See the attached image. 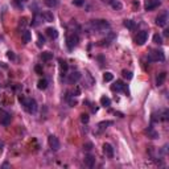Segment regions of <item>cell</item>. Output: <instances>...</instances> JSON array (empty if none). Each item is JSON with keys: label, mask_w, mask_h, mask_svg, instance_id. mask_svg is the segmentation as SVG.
Returning a JSON list of instances; mask_svg holds the SVG:
<instances>
[{"label": "cell", "mask_w": 169, "mask_h": 169, "mask_svg": "<svg viewBox=\"0 0 169 169\" xmlns=\"http://www.w3.org/2000/svg\"><path fill=\"white\" fill-rule=\"evenodd\" d=\"M103 153H104L108 158H112V157H114V148H112L111 144H108V143H104V144H103Z\"/></svg>", "instance_id": "cell-12"}, {"label": "cell", "mask_w": 169, "mask_h": 169, "mask_svg": "<svg viewBox=\"0 0 169 169\" xmlns=\"http://www.w3.org/2000/svg\"><path fill=\"white\" fill-rule=\"evenodd\" d=\"M68 101H69V104H70L71 107H74V106L77 104V101H75L74 98H70V95H69V97H68Z\"/></svg>", "instance_id": "cell-36"}, {"label": "cell", "mask_w": 169, "mask_h": 169, "mask_svg": "<svg viewBox=\"0 0 169 169\" xmlns=\"http://www.w3.org/2000/svg\"><path fill=\"white\" fill-rule=\"evenodd\" d=\"M89 25H90L92 32H97V33H103V32L110 29V23H108L107 20H102V19L91 20Z\"/></svg>", "instance_id": "cell-2"}, {"label": "cell", "mask_w": 169, "mask_h": 169, "mask_svg": "<svg viewBox=\"0 0 169 169\" xmlns=\"http://www.w3.org/2000/svg\"><path fill=\"white\" fill-rule=\"evenodd\" d=\"M59 69H61V75L62 77H65L66 74H68V69H69V65L66 61H59Z\"/></svg>", "instance_id": "cell-18"}, {"label": "cell", "mask_w": 169, "mask_h": 169, "mask_svg": "<svg viewBox=\"0 0 169 169\" xmlns=\"http://www.w3.org/2000/svg\"><path fill=\"white\" fill-rule=\"evenodd\" d=\"M48 143H49V147H50L53 151H58L59 148H61V143H59L58 137L54 136V135H50V136L48 137Z\"/></svg>", "instance_id": "cell-7"}, {"label": "cell", "mask_w": 169, "mask_h": 169, "mask_svg": "<svg viewBox=\"0 0 169 169\" xmlns=\"http://www.w3.org/2000/svg\"><path fill=\"white\" fill-rule=\"evenodd\" d=\"M124 26L125 28H128V29H135L136 28V24H135V21H132V20H125Z\"/></svg>", "instance_id": "cell-27"}, {"label": "cell", "mask_w": 169, "mask_h": 169, "mask_svg": "<svg viewBox=\"0 0 169 169\" xmlns=\"http://www.w3.org/2000/svg\"><path fill=\"white\" fill-rule=\"evenodd\" d=\"M20 2H21V3H25V2H28V0H20Z\"/></svg>", "instance_id": "cell-40"}, {"label": "cell", "mask_w": 169, "mask_h": 169, "mask_svg": "<svg viewBox=\"0 0 169 169\" xmlns=\"http://www.w3.org/2000/svg\"><path fill=\"white\" fill-rule=\"evenodd\" d=\"M52 58H53V53H50V52H42L41 53V59L42 61L48 62V61H50Z\"/></svg>", "instance_id": "cell-24"}, {"label": "cell", "mask_w": 169, "mask_h": 169, "mask_svg": "<svg viewBox=\"0 0 169 169\" xmlns=\"http://www.w3.org/2000/svg\"><path fill=\"white\" fill-rule=\"evenodd\" d=\"M148 61L151 62H164L165 54L163 50H151L148 53Z\"/></svg>", "instance_id": "cell-3"}, {"label": "cell", "mask_w": 169, "mask_h": 169, "mask_svg": "<svg viewBox=\"0 0 169 169\" xmlns=\"http://www.w3.org/2000/svg\"><path fill=\"white\" fill-rule=\"evenodd\" d=\"M89 120H90V118H89L87 114H82V115H81V122H82L83 124H87Z\"/></svg>", "instance_id": "cell-31"}, {"label": "cell", "mask_w": 169, "mask_h": 169, "mask_svg": "<svg viewBox=\"0 0 169 169\" xmlns=\"http://www.w3.org/2000/svg\"><path fill=\"white\" fill-rule=\"evenodd\" d=\"M114 33H110V35H108V37H106L104 40H102V41H99V45L101 46H108L111 44V41L112 40H114Z\"/></svg>", "instance_id": "cell-19"}, {"label": "cell", "mask_w": 169, "mask_h": 169, "mask_svg": "<svg viewBox=\"0 0 169 169\" xmlns=\"http://www.w3.org/2000/svg\"><path fill=\"white\" fill-rule=\"evenodd\" d=\"M35 70H36V73H38V74H42V68H41V66H40V65H37V66H36V68H35Z\"/></svg>", "instance_id": "cell-38"}, {"label": "cell", "mask_w": 169, "mask_h": 169, "mask_svg": "<svg viewBox=\"0 0 169 169\" xmlns=\"http://www.w3.org/2000/svg\"><path fill=\"white\" fill-rule=\"evenodd\" d=\"M73 4L75 7H82L85 4V0H73Z\"/></svg>", "instance_id": "cell-34"}, {"label": "cell", "mask_w": 169, "mask_h": 169, "mask_svg": "<svg viewBox=\"0 0 169 169\" xmlns=\"http://www.w3.org/2000/svg\"><path fill=\"white\" fill-rule=\"evenodd\" d=\"M44 44H45V38L42 37L41 35H38V38H37V46H38V48H42V46H44Z\"/></svg>", "instance_id": "cell-30"}, {"label": "cell", "mask_w": 169, "mask_h": 169, "mask_svg": "<svg viewBox=\"0 0 169 169\" xmlns=\"http://www.w3.org/2000/svg\"><path fill=\"white\" fill-rule=\"evenodd\" d=\"M122 74H123V77L127 78V79H132V77H134V75H132V73L127 71V70H123V71H122Z\"/></svg>", "instance_id": "cell-32"}, {"label": "cell", "mask_w": 169, "mask_h": 169, "mask_svg": "<svg viewBox=\"0 0 169 169\" xmlns=\"http://www.w3.org/2000/svg\"><path fill=\"white\" fill-rule=\"evenodd\" d=\"M147 40H148V32H145V31H141V32H139L137 35H136V37H135V42H136L137 45H144L145 42H147Z\"/></svg>", "instance_id": "cell-9"}, {"label": "cell", "mask_w": 169, "mask_h": 169, "mask_svg": "<svg viewBox=\"0 0 169 169\" xmlns=\"http://www.w3.org/2000/svg\"><path fill=\"white\" fill-rule=\"evenodd\" d=\"M46 36H48L49 38H57L58 37V32H57V29H54V28H46Z\"/></svg>", "instance_id": "cell-16"}, {"label": "cell", "mask_w": 169, "mask_h": 169, "mask_svg": "<svg viewBox=\"0 0 169 169\" xmlns=\"http://www.w3.org/2000/svg\"><path fill=\"white\" fill-rule=\"evenodd\" d=\"M78 42H79V37H78L77 33H71V35H69L68 38H66V45H68L69 50H73V49L78 45Z\"/></svg>", "instance_id": "cell-4"}, {"label": "cell", "mask_w": 169, "mask_h": 169, "mask_svg": "<svg viewBox=\"0 0 169 169\" xmlns=\"http://www.w3.org/2000/svg\"><path fill=\"white\" fill-rule=\"evenodd\" d=\"M83 149H86V151H91V149H92V144H91V143H86V144H83Z\"/></svg>", "instance_id": "cell-37"}, {"label": "cell", "mask_w": 169, "mask_h": 169, "mask_svg": "<svg viewBox=\"0 0 169 169\" xmlns=\"http://www.w3.org/2000/svg\"><path fill=\"white\" fill-rule=\"evenodd\" d=\"M112 122L111 120H107V122H101L98 125H97V132L98 134H101V132H103L106 128H107V125H111Z\"/></svg>", "instance_id": "cell-15"}, {"label": "cell", "mask_w": 169, "mask_h": 169, "mask_svg": "<svg viewBox=\"0 0 169 169\" xmlns=\"http://www.w3.org/2000/svg\"><path fill=\"white\" fill-rule=\"evenodd\" d=\"M167 24H168V11H163L156 17V25L164 28V26H167Z\"/></svg>", "instance_id": "cell-6"}, {"label": "cell", "mask_w": 169, "mask_h": 169, "mask_svg": "<svg viewBox=\"0 0 169 169\" xmlns=\"http://www.w3.org/2000/svg\"><path fill=\"white\" fill-rule=\"evenodd\" d=\"M153 42L157 45H163V37L160 35H155L153 36Z\"/></svg>", "instance_id": "cell-28"}, {"label": "cell", "mask_w": 169, "mask_h": 169, "mask_svg": "<svg viewBox=\"0 0 169 169\" xmlns=\"http://www.w3.org/2000/svg\"><path fill=\"white\" fill-rule=\"evenodd\" d=\"M101 106H103V107H110L111 106V99L108 97H106V95H103V97L101 98Z\"/></svg>", "instance_id": "cell-22"}, {"label": "cell", "mask_w": 169, "mask_h": 169, "mask_svg": "<svg viewBox=\"0 0 169 169\" xmlns=\"http://www.w3.org/2000/svg\"><path fill=\"white\" fill-rule=\"evenodd\" d=\"M82 77V74L79 73L78 70H75V71H71L70 74H68V82L70 85H74V83H77V82L81 79Z\"/></svg>", "instance_id": "cell-10"}, {"label": "cell", "mask_w": 169, "mask_h": 169, "mask_svg": "<svg viewBox=\"0 0 169 169\" xmlns=\"http://www.w3.org/2000/svg\"><path fill=\"white\" fill-rule=\"evenodd\" d=\"M21 38H23V42H24V44H28L32 40V33L29 31H24L21 33Z\"/></svg>", "instance_id": "cell-20"}, {"label": "cell", "mask_w": 169, "mask_h": 169, "mask_svg": "<svg viewBox=\"0 0 169 169\" xmlns=\"http://www.w3.org/2000/svg\"><path fill=\"white\" fill-rule=\"evenodd\" d=\"M111 90L112 91H124V92H127V86L124 85V82H122V81H116L114 85L111 86Z\"/></svg>", "instance_id": "cell-11"}, {"label": "cell", "mask_w": 169, "mask_h": 169, "mask_svg": "<svg viewBox=\"0 0 169 169\" xmlns=\"http://www.w3.org/2000/svg\"><path fill=\"white\" fill-rule=\"evenodd\" d=\"M44 3L49 8H56V7H58V0H44Z\"/></svg>", "instance_id": "cell-25"}, {"label": "cell", "mask_w": 169, "mask_h": 169, "mask_svg": "<svg viewBox=\"0 0 169 169\" xmlns=\"http://www.w3.org/2000/svg\"><path fill=\"white\" fill-rule=\"evenodd\" d=\"M19 102L21 103L23 108H24L28 114H36V112H37V108H38L37 107V102H36L33 98L20 95V97H19Z\"/></svg>", "instance_id": "cell-1"}, {"label": "cell", "mask_w": 169, "mask_h": 169, "mask_svg": "<svg viewBox=\"0 0 169 169\" xmlns=\"http://www.w3.org/2000/svg\"><path fill=\"white\" fill-rule=\"evenodd\" d=\"M48 81H46L45 78H42V79H40V81L37 82V87L40 89V90H46V87H48Z\"/></svg>", "instance_id": "cell-23"}, {"label": "cell", "mask_w": 169, "mask_h": 169, "mask_svg": "<svg viewBox=\"0 0 169 169\" xmlns=\"http://www.w3.org/2000/svg\"><path fill=\"white\" fill-rule=\"evenodd\" d=\"M7 57H8L9 59H11V61H15V59H16V56H15V53H13V52H11V50H9L8 53H7Z\"/></svg>", "instance_id": "cell-35"}, {"label": "cell", "mask_w": 169, "mask_h": 169, "mask_svg": "<svg viewBox=\"0 0 169 169\" xmlns=\"http://www.w3.org/2000/svg\"><path fill=\"white\" fill-rule=\"evenodd\" d=\"M112 79H114V74L110 71H106L104 74H103V81L104 82H111Z\"/></svg>", "instance_id": "cell-26"}, {"label": "cell", "mask_w": 169, "mask_h": 169, "mask_svg": "<svg viewBox=\"0 0 169 169\" xmlns=\"http://www.w3.org/2000/svg\"><path fill=\"white\" fill-rule=\"evenodd\" d=\"M12 120V116L9 112H7L5 110L0 108V124L2 125H9Z\"/></svg>", "instance_id": "cell-5"}, {"label": "cell", "mask_w": 169, "mask_h": 169, "mask_svg": "<svg viewBox=\"0 0 169 169\" xmlns=\"http://www.w3.org/2000/svg\"><path fill=\"white\" fill-rule=\"evenodd\" d=\"M148 132V136H149L151 139H157L158 137V134L156 131H153L152 128H149V131H147Z\"/></svg>", "instance_id": "cell-29"}, {"label": "cell", "mask_w": 169, "mask_h": 169, "mask_svg": "<svg viewBox=\"0 0 169 169\" xmlns=\"http://www.w3.org/2000/svg\"><path fill=\"white\" fill-rule=\"evenodd\" d=\"M165 79H167V73H165V71L160 73V74L156 77V86H163L164 82H165Z\"/></svg>", "instance_id": "cell-17"}, {"label": "cell", "mask_w": 169, "mask_h": 169, "mask_svg": "<svg viewBox=\"0 0 169 169\" xmlns=\"http://www.w3.org/2000/svg\"><path fill=\"white\" fill-rule=\"evenodd\" d=\"M160 4H161V0H145L144 9L145 11H152V9H156Z\"/></svg>", "instance_id": "cell-8"}, {"label": "cell", "mask_w": 169, "mask_h": 169, "mask_svg": "<svg viewBox=\"0 0 169 169\" xmlns=\"http://www.w3.org/2000/svg\"><path fill=\"white\" fill-rule=\"evenodd\" d=\"M85 165L87 168H92L95 165V157L94 156H91V155H87V156L85 157Z\"/></svg>", "instance_id": "cell-14"}, {"label": "cell", "mask_w": 169, "mask_h": 169, "mask_svg": "<svg viewBox=\"0 0 169 169\" xmlns=\"http://www.w3.org/2000/svg\"><path fill=\"white\" fill-rule=\"evenodd\" d=\"M41 19L44 20L45 23H53L54 21V15H53V12H50V11H45L41 13Z\"/></svg>", "instance_id": "cell-13"}, {"label": "cell", "mask_w": 169, "mask_h": 169, "mask_svg": "<svg viewBox=\"0 0 169 169\" xmlns=\"http://www.w3.org/2000/svg\"><path fill=\"white\" fill-rule=\"evenodd\" d=\"M168 32H169V31H167V29H165V31H164V36H168V35H169Z\"/></svg>", "instance_id": "cell-39"}, {"label": "cell", "mask_w": 169, "mask_h": 169, "mask_svg": "<svg viewBox=\"0 0 169 169\" xmlns=\"http://www.w3.org/2000/svg\"><path fill=\"white\" fill-rule=\"evenodd\" d=\"M40 20H42V19H41V15H40V16H36V17L33 19V23H32V25L37 26V25L40 24Z\"/></svg>", "instance_id": "cell-33"}, {"label": "cell", "mask_w": 169, "mask_h": 169, "mask_svg": "<svg viewBox=\"0 0 169 169\" xmlns=\"http://www.w3.org/2000/svg\"><path fill=\"white\" fill-rule=\"evenodd\" d=\"M107 2L110 3V5H111L114 9H116V11H119V9L123 8V5H122V3L119 2V0H107Z\"/></svg>", "instance_id": "cell-21"}]
</instances>
